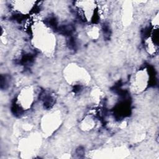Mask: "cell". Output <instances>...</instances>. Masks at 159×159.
I'll return each instance as SVG.
<instances>
[{
    "instance_id": "obj_1",
    "label": "cell",
    "mask_w": 159,
    "mask_h": 159,
    "mask_svg": "<svg viewBox=\"0 0 159 159\" xmlns=\"http://www.w3.org/2000/svg\"><path fill=\"white\" fill-rule=\"evenodd\" d=\"M12 7L15 11L19 13L27 14L30 9L33 8L34 4H35V1H12Z\"/></svg>"
}]
</instances>
